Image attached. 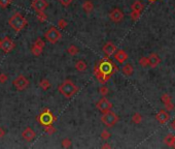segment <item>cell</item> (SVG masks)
<instances>
[{
	"mask_svg": "<svg viewBox=\"0 0 175 149\" xmlns=\"http://www.w3.org/2000/svg\"><path fill=\"white\" fill-rule=\"evenodd\" d=\"M71 144L72 143H71V140L70 139H67L66 138V139L62 140V147L63 148H69L70 146H71Z\"/></svg>",
	"mask_w": 175,
	"mask_h": 149,
	"instance_id": "30",
	"label": "cell"
},
{
	"mask_svg": "<svg viewBox=\"0 0 175 149\" xmlns=\"http://www.w3.org/2000/svg\"><path fill=\"white\" fill-rule=\"evenodd\" d=\"M132 10H134V12H138V13H141L143 10V8H144V5L141 1H135L133 4H132Z\"/></svg>",
	"mask_w": 175,
	"mask_h": 149,
	"instance_id": "20",
	"label": "cell"
},
{
	"mask_svg": "<svg viewBox=\"0 0 175 149\" xmlns=\"http://www.w3.org/2000/svg\"><path fill=\"white\" fill-rule=\"evenodd\" d=\"M67 53L71 56H75L80 53V49H78L75 45H70V46L67 48Z\"/></svg>",
	"mask_w": 175,
	"mask_h": 149,
	"instance_id": "21",
	"label": "cell"
},
{
	"mask_svg": "<svg viewBox=\"0 0 175 149\" xmlns=\"http://www.w3.org/2000/svg\"><path fill=\"white\" fill-rule=\"evenodd\" d=\"M122 71H123V73H124V74H125L126 76H128V77H130V76L133 75L134 69H133V66H132V64L127 63V64H125V65L123 66Z\"/></svg>",
	"mask_w": 175,
	"mask_h": 149,
	"instance_id": "19",
	"label": "cell"
},
{
	"mask_svg": "<svg viewBox=\"0 0 175 149\" xmlns=\"http://www.w3.org/2000/svg\"><path fill=\"white\" fill-rule=\"evenodd\" d=\"M36 14H37L36 17H37L39 22H46L47 20V16L44 14V12H39V13H36Z\"/></svg>",
	"mask_w": 175,
	"mask_h": 149,
	"instance_id": "26",
	"label": "cell"
},
{
	"mask_svg": "<svg viewBox=\"0 0 175 149\" xmlns=\"http://www.w3.org/2000/svg\"><path fill=\"white\" fill-rule=\"evenodd\" d=\"M43 51V49H41V48H39L37 46H35L34 44L32 45V47H31V53H32L34 56H39Z\"/></svg>",
	"mask_w": 175,
	"mask_h": 149,
	"instance_id": "23",
	"label": "cell"
},
{
	"mask_svg": "<svg viewBox=\"0 0 175 149\" xmlns=\"http://www.w3.org/2000/svg\"><path fill=\"white\" fill-rule=\"evenodd\" d=\"M75 69H76V71H78V72H80V73H83V72H86L87 71V69H88V64L87 62L84 60H77L76 61V63H75Z\"/></svg>",
	"mask_w": 175,
	"mask_h": 149,
	"instance_id": "16",
	"label": "cell"
},
{
	"mask_svg": "<svg viewBox=\"0 0 175 149\" xmlns=\"http://www.w3.org/2000/svg\"><path fill=\"white\" fill-rule=\"evenodd\" d=\"M31 7L35 10L36 13L44 12L47 7H49V3L46 0H33L31 3Z\"/></svg>",
	"mask_w": 175,
	"mask_h": 149,
	"instance_id": "10",
	"label": "cell"
},
{
	"mask_svg": "<svg viewBox=\"0 0 175 149\" xmlns=\"http://www.w3.org/2000/svg\"><path fill=\"white\" fill-rule=\"evenodd\" d=\"M100 136H101V139H103V140H108L109 138L111 137V134L109 133L108 131H102V133L100 134Z\"/></svg>",
	"mask_w": 175,
	"mask_h": 149,
	"instance_id": "32",
	"label": "cell"
},
{
	"mask_svg": "<svg viewBox=\"0 0 175 149\" xmlns=\"http://www.w3.org/2000/svg\"><path fill=\"white\" fill-rule=\"evenodd\" d=\"M5 134H6V131H5L4 127L0 126V139H1V138H3L5 136Z\"/></svg>",
	"mask_w": 175,
	"mask_h": 149,
	"instance_id": "39",
	"label": "cell"
},
{
	"mask_svg": "<svg viewBox=\"0 0 175 149\" xmlns=\"http://www.w3.org/2000/svg\"><path fill=\"white\" fill-rule=\"evenodd\" d=\"M162 102L165 104L167 107H170V103H171V97L169 96L168 94H164L162 96Z\"/></svg>",
	"mask_w": 175,
	"mask_h": 149,
	"instance_id": "29",
	"label": "cell"
},
{
	"mask_svg": "<svg viewBox=\"0 0 175 149\" xmlns=\"http://www.w3.org/2000/svg\"><path fill=\"white\" fill-rule=\"evenodd\" d=\"M173 141H174V136H172V135H168V136H166L165 139H164L165 144L168 145V146H172V144H173Z\"/></svg>",
	"mask_w": 175,
	"mask_h": 149,
	"instance_id": "25",
	"label": "cell"
},
{
	"mask_svg": "<svg viewBox=\"0 0 175 149\" xmlns=\"http://www.w3.org/2000/svg\"><path fill=\"white\" fill-rule=\"evenodd\" d=\"M171 126H172V128H174V130H175V120L171 123Z\"/></svg>",
	"mask_w": 175,
	"mask_h": 149,
	"instance_id": "41",
	"label": "cell"
},
{
	"mask_svg": "<svg viewBox=\"0 0 175 149\" xmlns=\"http://www.w3.org/2000/svg\"><path fill=\"white\" fill-rule=\"evenodd\" d=\"M172 146H173V147H175V136H174V141H173V144H172Z\"/></svg>",
	"mask_w": 175,
	"mask_h": 149,
	"instance_id": "42",
	"label": "cell"
},
{
	"mask_svg": "<svg viewBox=\"0 0 175 149\" xmlns=\"http://www.w3.org/2000/svg\"><path fill=\"white\" fill-rule=\"evenodd\" d=\"M44 37H46V39L49 43L56 44L59 39H61L62 34L56 27H50L49 30H47L44 32Z\"/></svg>",
	"mask_w": 175,
	"mask_h": 149,
	"instance_id": "6",
	"label": "cell"
},
{
	"mask_svg": "<svg viewBox=\"0 0 175 149\" xmlns=\"http://www.w3.org/2000/svg\"><path fill=\"white\" fill-rule=\"evenodd\" d=\"M59 1L63 6H69L72 3V0H59Z\"/></svg>",
	"mask_w": 175,
	"mask_h": 149,
	"instance_id": "38",
	"label": "cell"
},
{
	"mask_svg": "<svg viewBox=\"0 0 175 149\" xmlns=\"http://www.w3.org/2000/svg\"><path fill=\"white\" fill-rule=\"evenodd\" d=\"M117 121H118V116L111 110L103 113L102 116H101V122L104 125H106L107 127H112L114 125L117 124Z\"/></svg>",
	"mask_w": 175,
	"mask_h": 149,
	"instance_id": "5",
	"label": "cell"
},
{
	"mask_svg": "<svg viewBox=\"0 0 175 149\" xmlns=\"http://www.w3.org/2000/svg\"><path fill=\"white\" fill-rule=\"evenodd\" d=\"M83 10L86 12L87 14L93 12V10H94V4H93V2L91 0H86V1L83 3Z\"/></svg>",
	"mask_w": 175,
	"mask_h": 149,
	"instance_id": "18",
	"label": "cell"
},
{
	"mask_svg": "<svg viewBox=\"0 0 175 149\" xmlns=\"http://www.w3.org/2000/svg\"><path fill=\"white\" fill-rule=\"evenodd\" d=\"M141 120H142V116H141L139 113H135L133 116H132V121H133L134 123H136V124L140 123Z\"/></svg>",
	"mask_w": 175,
	"mask_h": 149,
	"instance_id": "27",
	"label": "cell"
},
{
	"mask_svg": "<svg viewBox=\"0 0 175 149\" xmlns=\"http://www.w3.org/2000/svg\"><path fill=\"white\" fill-rule=\"evenodd\" d=\"M96 108L99 110L101 113H105V112L107 111H109V110H111L112 109V104L109 102L107 98L105 97H102V98H100L99 100L97 102V104H96Z\"/></svg>",
	"mask_w": 175,
	"mask_h": 149,
	"instance_id": "9",
	"label": "cell"
},
{
	"mask_svg": "<svg viewBox=\"0 0 175 149\" xmlns=\"http://www.w3.org/2000/svg\"><path fill=\"white\" fill-rule=\"evenodd\" d=\"M109 18L114 23H120L124 19V14L120 8H114L110 12V14H109Z\"/></svg>",
	"mask_w": 175,
	"mask_h": 149,
	"instance_id": "11",
	"label": "cell"
},
{
	"mask_svg": "<svg viewBox=\"0 0 175 149\" xmlns=\"http://www.w3.org/2000/svg\"><path fill=\"white\" fill-rule=\"evenodd\" d=\"M58 90L66 98H71L73 95L77 93L80 88L76 86V84L73 82V81L67 79V80L63 81V82L58 86Z\"/></svg>",
	"mask_w": 175,
	"mask_h": 149,
	"instance_id": "2",
	"label": "cell"
},
{
	"mask_svg": "<svg viewBox=\"0 0 175 149\" xmlns=\"http://www.w3.org/2000/svg\"><path fill=\"white\" fill-rule=\"evenodd\" d=\"M147 59H148V66L151 67H156L160 63V58L157 54H151L149 57H147Z\"/></svg>",
	"mask_w": 175,
	"mask_h": 149,
	"instance_id": "15",
	"label": "cell"
},
{
	"mask_svg": "<svg viewBox=\"0 0 175 149\" xmlns=\"http://www.w3.org/2000/svg\"><path fill=\"white\" fill-rule=\"evenodd\" d=\"M139 63H140L141 66L147 67V66H148V59H147V57H142V58H140V59H139Z\"/></svg>",
	"mask_w": 175,
	"mask_h": 149,
	"instance_id": "33",
	"label": "cell"
},
{
	"mask_svg": "<svg viewBox=\"0 0 175 149\" xmlns=\"http://www.w3.org/2000/svg\"><path fill=\"white\" fill-rule=\"evenodd\" d=\"M34 45L35 46H37L39 48H41V49H43L44 46H46V43H44V41L40 37H37L36 38V41H34Z\"/></svg>",
	"mask_w": 175,
	"mask_h": 149,
	"instance_id": "28",
	"label": "cell"
},
{
	"mask_svg": "<svg viewBox=\"0 0 175 149\" xmlns=\"http://www.w3.org/2000/svg\"><path fill=\"white\" fill-rule=\"evenodd\" d=\"M157 119L159 120L161 123H165L169 119V114L165 110H161L159 113L157 114Z\"/></svg>",
	"mask_w": 175,
	"mask_h": 149,
	"instance_id": "17",
	"label": "cell"
},
{
	"mask_svg": "<svg viewBox=\"0 0 175 149\" xmlns=\"http://www.w3.org/2000/svg\"><path fill=\"white\" fill-rule=\"evenodd\" d=\"M44 131H46L47 135H53V134H55L56 131H57V130H56L55 126L52 124V125L44 126Z\"/></svg>",
	"mask_w": 175,
	"mask_h": 149,
	"instance_id": "24",
	"label": "cell"
},
{
	"mask_svg": "<svg viewBox=\"0 0 175 149\" xmlns=\"http://www.w3.org/2000/svg\"><path fill=\"white\" fill-rule=\"evenodd\" d=\"M102 148H110V145H109V144H105V145L102 146Z\"/></svg>",
	"mask_w": 175,
	"mask_h": 149,
	"instance_id": "40",
	"label": "cell"
},
{
	"mask_svg": "<svg viewBox=\"0 0 175 149\" xmlns=\"http://www.w3.org/2000/svg\"><path fill=\"white\" fill-rule=\"evenodd\" d=\"M10 3H12V0H0V7L6 8Z\"/></svg>",
	"mask_w": 175,
	"mask_h": 149,
	"instance_id": "34",
	"label": "cell"
},
{
	"mask_svg": "<svg viewBox=\"0 0 175 149\" xmlns=\"http://www.w3.org/2000/svg\"><path fill=\"white\" fill-rule=\"evenodd\" d=\"M0 49L4 53H9L15 49V43H13L12 38L6 36V37H4L2 41H0Z\"/></svg>",
	"mask_w": 175,
	"mask_h": 149,
	"instance_id": "8",
	"label": "cell"
},
{
	"mask_svg": "<svg viewBox=\"0 0 175 149\" xmlns=\"http://www.w3.org/2000/svg\"><path fill=\"white\" fill-rule=\"evenodd\" d=\"M117 66L109 59L108 56H106L98 61L95 65L94 75L101 84H104L110 79L115 72H117Z\"/></svg>",
	"mask_w": 175,
	"mask_h": 149,
	"instance_id": "1",
	"label": "cell"
},
{
	"mask_svg": "<svg viewBox=\"0 0 175 149\" xmlns=\"http://www.w3.org/2000/svg\"><path fill=\"white\" fill-rule=\"evenodd\" d=\"M102 51L106 56H111L114 55L115 51H117V47L114 46V44L112 41H107V43L102 47Z\"/></svg>",
	"mask_w": 175,
	"mask_h": 149,
	"instance_id": "12",
	"label": "cell"
},
{
	"mask_svg": "<svg viewBox=\"0 0 175 149\" xmlns=\"http://www.w3.org/2000/svg\"><path fill=\"white\" fill-rule=\"evenodd\" d=\"M151 1H154V0H151Z\"/></svg>",
	"mask_w": 175,
	"mask_h": 149,
	"instance_id": "43",
	"label": "cell"
},
{
	"mask_svg": "<svg viewBox=\"0 0 175 149\" xmlns=\"http://www.w3.org/2000/svg\"><path fill=\"white\" fill-rule=\"evenodd\" d=\"M8 25L15 30L16 32H20L22 29L28 25V21L21 13H15L8 20Z\"/></svg>",
	"mask_w": 175,
	"mask_h": 149,
	"instance_id": "3",
	"label": "cell"
},
{
	"mask_svg": "<svg viewBox=\"0 0 175 149\" xmlns=\"http://www.w3.org/2000/svg\"><path fill=\"white\" fill-rule=\"evenodd\" d=\"M99 92H100V94H101V95H103V96H105V95L108 94L109 89L107 88L106 86H101L100 88H99Z\"/></svg>",
	"mask_w": 175,
	"mask_h": 149,
	"instance_id": "35",
	"label": "cell"
},
{
	"mask_svg": "<svg viewBox=\"0 0 175 149\" xmlns=\"http://www.w3.org/2000/svg\"><path fill=\"white\" fill-rule=\"evenodd\" d=\"M13 84L18 91H23L26 88H28V86H29L30 83H29V80H28L25 76L20 75L19 77H17L15 80L13 81Z\"/></svg>",
	"mask_w": 175,
	"mask_h": 149,
	"instance_id": "7",
	"label": "cell"
},
{
	"mask_svg": "<svg viewBox=\"0 0 175 149\" xmlns=\"http://www.w3.org/2000/svg\"><path fill=\"white\" fill-rule=\"evenodd\" d=\"M141 15V13H138V12H134V10H132L131 13V18L133 21H137L138 19H139V17Z\"/></svg>",
	"mask_w": 175,
	"mask_h": 149,
	"instance_id": "36",
	"label": "cell"
},
{
	"mask_svg": "<svg viewBox=\"0 0 175 149\" xmlns=\"http://www.w3.org/2000/svg\"><path fill=\"white\" fill-rule=\"evenodd\" d=\"M39 87H40L42 90H44V91L49 90L50 87V82L47 80V79H42L40 82H39Z\"/></svg>",
	"mask_w": 175,
	"mask_h": 149,
	"instance_id": "22",
	"label": "cell"
},
{
	"mask_svg": "<svg viewBox=\"0 0 175 149\" xmlns=\"http://www.w3.org/2000/svg\"><path fill=\"white\" fill-rule=\"evenodd\" d=\"M22 137H23V139L25 140V141L31 142V141H33V140L35 139L36 134L31 127H26L23 131V133H22Z\"/></svg>",
	"mask_w": 175,
	"mask_h": 149,
	"instance_id": "13",
	"label": "cell"
},
{
	"mask_svg": "<svg viewBox=\"0 0 175 149\" xmlns=\"http://www.w3.org/2000/svg\"><path fill=\"white\" fill-rule=\"evenodd\" d=\"M114 55V59L120 64H123L127 60V59H128V54H127L124 50H118V51H115V53Z\"/></svg>",
	"mask_w": 175,
	"mask_h": 149,
	"instance_id": "14",
	"label": "cell"
},
{
	"mask_svg": "<svg viewBox=\"0 0 175 149\" xmlns=\"http://www.w3.org/2000/svg\"><path fill=\"white\" fill-rule=\"evenodd\" d=\"M58 26H59L60 29H65V28L68 26V23H67V22L65 21L64 19H60L58 21Z\"/></svg>",
	"mask_w": 175,
	"mask_h": 149,
	"instance_id": "31",
	"label": "cell"
},
{
	"mask_svg": "<svg viewBox=\"0 0 175 149\" xmlns=\"http://www.w3.org/2000/svg\"><path fill=\"white\" fill-rule=\"evenodd\" d=\"M36 120L39 122L40 125L47 126V125H52L54 122L57 121V117L52 113V111H50V109L46 108L36 117Z\"/></svg>",
	"mask_w": 175,
	"mask_h": 149,
	"instance_id": "4",
	"label": "cell"
},
{
	"mask_svg": "<svg viewBox=\"0 0 175 149\" xmlns=\"http://www.w3.org/2000/svg\"><path fill=\"white\" fill-rule=\"evenodd\" d=\"M7 79H8V77H7L6 74H0V83L1 84L6 83Z\"/></svg>",
	"mask_w": 175,
	"mask_h": 149,
	"instance_id": "37",
	"label": "cell"
}]
</instances>
